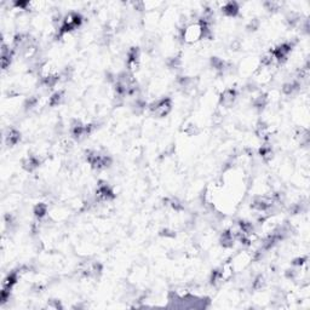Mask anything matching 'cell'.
Listing matches in <instances>:
<instances>
[{
    "label": "cell",
    "instance_id": "6da1fadb",
    "mask_svg": "<svg viewBox=\"0 0 310 310\" xmlns=\"http://www.w3.org/2000/svg\"><path fill=\"white\" fill-rule=\"evenodd\" d=\"M82 23H84V17L81 16V14H79V12H69V14L63 17L61 27L56 31V39H62L67 34L77 31L82 26Z\"/></svg>",
    "mask_w": 310,
    "mask_h": 310
},
{
    "label": "cell",
    "instance_id": "7a4b0ae2",
    "mask_svg": "<svg viewBox=\"0 0 310 310\" xmlns=\"http://www.w3.org/2000/svg\"><path fill=\"white\" fill-rule=\"evenodd\" d=\"M181 38L186 44H196L203 40V27L200 21L191 22L181 29Z\"/></svg>",
    "mask_w": 310,
    "mask_h": 310
},
{
    "label": "cell",
    "instance_id": "3957f363",
    "mask_svg": "<svg viewBox=\"0 0 310 310\" xmlns=\"http://www.w3.org/2000/svg\"><path fill=\"white\" fill-rule=\"evenodd\" d=\"M149 110L153 115L157 118H165L172 110V99L170 97H162L156 99L149 106Z\"/></svg>",
    "mask_w": 310,
    "mask_h": 310
},
{
    "label": "cell",
    "instance_id": "277c9868",
    "mask_svg": "<svg viewBox=\"0 0 310 310\" xmlns=\"http://www.w3.org/2000/svg\"><path fill=\"white\" fill-rule=\"evenodd\" d=\"M115 199L113 188L107 182H98L96 191H94V201L96 202H110Z\"/></svg>",
    "mask_w": 310,
    "mask_h": 310
},
{
    "label": "cell",
    "instance_id": "5b68a950",
    "mask_svg": "<svg viewBox=\"0 0 310 310\" xmlns=\"http://www.w3.org/2000/svg\"><path fill=\"white\" fill-rule=\"evenodd\" d=\"M140 47H133L128 48V51L126 52V67L130 73L137 72L138 68H140Z\"/></svg>",
    "mask_w": 310,
    "mask_h": 310
},
{
    "label": "cell",
    "instance_id": "8992f818",
    "mask_svg": "<svg viewBox=\"0 0 310 310\" xmlns=\"http://www.w3.org/2000/svg\"><path fill=\"white\" fill-rule=\"evenodd\" d=\"M219 10L223 16L227 17V18H236L241 11V6L236 1H225L220 2Z\"/></svg>",
    "mask_w": 310,
    "mask_h": 310
},
{
    "label": "cell",
    "instance_id": "52a82bcc",
    "mask_svg": "<svg viewBox=\"0 0 310 310\" xmlns=\"http://www.w3.org/2000/svg\"><path fill=\"white\" fill-rule=\"evenodd\" d=\"M237 96H239V93H237L236 89H234V87L225 89L219 97V106L223 108H230L236 102Z\"/></svg>",
    "mask_w": 310,
    "mask_h": 310
},
{
    "label": "cell",
    "instance_id": "ba28073f",
    "mask_svg": "<svg viewBox=\"0 0 310 310\" xmlns=\"http://www.w3.org/2000/svg\"><path fill=\"white\" fill-rule=\"evenodd\" d=\"M41 162H43V160L39 156V154H28L22 159L21 164L24 171L34 172L36 169L40 167Z\"/></svg>",
    "mask_w": 310,
    "mask_h": 310
},
{
    "label": "cell",
    "instance_id": "9c48e42d",
    "mask_svg": "<svg viewBox=\"0 0 310 310\" xmlns=\"http://www.w3.org/2000/svg\"><path fill=\"white\" fill-rule=\"evenodd\" d=\"M5 142H6V144L9 145V147H15V145L18 144L19 142H21V132H19L18 130H16V128L14 127H10L7 128V131L5 132Z\"/></svg>",
    "mask_w": 310,
    "mask_h": 310
},
{
    "label": "cell",
    "instance_id": "30bf717a",
    "mask_svg": "<svg viewBox=\"0 0 310 310\" xmlns=\"http://www.w3.org/2000/svg\"><path fill=\"white\" fill-rule=\"evenodd\" d=\"M235 239H236V237H235L234 232H232V230L228 229L222 232V235H220L219 237V242L224 248H230V247L234 246Z\"/></svg>",
    "mask_w": 310,
    "mask_h": 310
},
{
    "label": "cell",
    "instance_id": "8fae6325",
    "mask_svg": "<svg viewBox=\"0 0 310 310\" xmlns=\"http://www.w3.org/2000/svg\"><path fill=\"white\" fill-rule=\"evenodd\" d=\"M34 217L38 220H41L43 218H45L48 213V206L45 202H38L33 208Z\"/></svg>",
    "mask_w": 310,
    "mask_h": 310
},
{
    "label": "cell",
    "instance_id": "7c38bea8",
    "mask_svg": "<svg viewBox=\"0 0 310 310\" xmlns=\"http://www.w3.org/2000/svg\"><path fill=\"white\" fill-rule=\"evenodd\" d=\"M64 99V90H60V91H56L55 93L51 94L47 99V104L50 107H57Z\"/></svg>",
    "mask_w": 310,
    "mask_h": 310
},
{
    "label": "cell",
    "instance_id": "4fadbf2b",
    "mask_svg": "<svg viewBox=\"0 0 310 310\" xmlns=\"http://www.w3.org/2000/svg\"><path fill=\"white\" fill-rule=\"evenodd\" d=\"M259 155H261V157L264 160V161L269 162L274 157L273 147H271L270 144H268V143L263 144L261 148H259Z\"/></svg>",
    "mask_w": 310,
    "mask_h": 310
},
{
    "label": "cell",
    "instance_id": "5bb4252c",
    "mask_svg": "<svg viewBox=\"0 0 310 310\" xmlns=\"http://www.w3.org/2000/svg\"><path fill=\"white\" fill-rule=\"evenodd\" d=\"M259 26H261V22H259L258 18H252L251 21L248 22V24L246 26V29L248 31H257V29L259 28Z\"/></svg>",
    "mask_w": 310,
    "mask_h": 310
}]
</instances>
